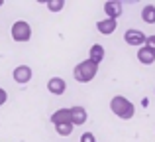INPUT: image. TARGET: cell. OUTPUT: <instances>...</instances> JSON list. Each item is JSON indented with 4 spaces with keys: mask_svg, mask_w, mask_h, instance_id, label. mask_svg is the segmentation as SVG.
<instances>
[{
    "mask_svg": "<svg viewBox=\"0 0 155 142\" xmlns=\"http://www.w3.org/2000/svg\"><path fill=\"white\" fill-rule=\"evenodd\" d=\"M110 111H112L118 119H122V120H130L134 115H136V107H134V103L128 101L126 97H122V95L112 97V101H110Z\"/></svg>",
    "mask_w": 155,
    "mask_h": 142,
    "instance_id": "6da1fadb",
    "label": "cell"
},
{
    "mask_svg": "<svg viewBox=\"0 0 155 142\" xmlns=\"http://www.w3.org/2000/svg\"><path fill=\"white\" fill-rule=\"evenodd\" d=\"M96 73H98V65L92 63L91 59H84L75 67L73 75H75V81H79V83H88L96 77Z\"/></svg>",
    "mask_w": 155,
    "mask_h": 142,
    "instance_id": "7a4b0ae2",
    "label": "cell"
},
{
    "mask_svg": "<svg viewBox=\"0 0 155 142\" xmlns=\"http://www.w3.org/2000/svg\"><path fill=\"white\" fill-rule=\"evenodd\" d=\"M10 34H12V40H14V42L24 43V42H28V40L31 38V26L26 22V20H18V22L12 24Z\"/></svg>",
    "mask_w": 155,
    "mask_h": 142,
    "instance_id": "3957f363",
    "label": "cell"
},
{
    "mask_svg": "<svg viewBox=\"0 0 155 142\" xmlns=\"http://www.w3.org/2000/svg\"><path fill=\"white\" fill-rule=\"evenodd\" d=\"M124 40H126V43L128 46H134V47H143L145 46V40H147V36L143 34L141 30H128L124 34Z\"/></svg>",
    "mask_w": 155,
    "mask_h": 142,
    "instance_id": "277c9868",
    "label": "cell"
},
{
    "mask_svg": "<svg viewBox=\"0 0 155 142\" xmlns=\"http://www.w3.org/2000/svg\"><path fill=\"white\" fill-rule=\"evenodd\" d=\"M104 12H106V18L118 20L122 16V2L120 0H108L104 4Z\"/></svg>",
    "mask_w": 155,
    "mask_h": 142,
    "instance_id": "5b68a950",
    "label": "cell"
},
{
    "mask_svg": "<svg viewBox=\"0 0 155 142\" xmlns=\"http://www.w3.org/2000/svg\"><path fill=\"white\" fill-rule=\"evenodd\" d=\"M31 69L28 65H18L14 69V73H12V77H14V81L16 83H20V85H24V83H30V79H31Z\"/></svg>",
    "mask_w": 155,
    "mask_h": 142,
    "instance_id": "8992f818",
    "label": "cell"
},
{
    "mask_svg": "<svg viewBox=\"0 0 155 142\" xmlns=\"http://www.w3.org/2000/svg\"><path fill=\"white\" fill-rule=\"evenodd\" d=\"M69 111H71V124H73V126H75V124L81 126V124L87 123L88 115H87V109H84V107H71Z\"/></svg>",
    "mask_w": 155,
    "mask_h": 142,
    "instance_id": "52a82bcc",
    "label": "cell"
},
{
    "mask_svg": "<svg viewBox=\"0 0 155 142\" xmlns=\"http://www.w3.org/2000/svg\"><path fill=\"white\" fill-rule=\"evenodd\" d=\"M65 89H67V83H65V79H61V77H51V79L47 81V91H49L51 95H63Z\"/></svg>",
    "mask_w": 155,
    "mask_h": 142,
    "instance_id": "ba28073f",
    "label": "cell"
},
{
    "mask_svg": "<svg viewBox=\"0 0 155 142\" xmlns=\"http://www.w3.org/2000/svg\"><path fill=\"white\" fill-rule=\"evenodd\" d=\"M51 123L55 124V126H59V124H71V111H69V109H59V111H55L51 115Z\"/></svg>",
    "mask_w": 155,
    "mask_h": 142,
    "instance_id": "9c48e42d",
    "label": "cell"
},
{
    "mask_svg": "<svg viewBox=\"0 0 155 142\" xmlns=\"http://www.w3.org/2000/svg\"><path fill=\"white\" fill-rule=\"evenodd\" d=\"M116 28H118V20H110V18H104V20H100V22L96 24V30H98L100 34H104V36L114 34Z\"/></svg>",
    "mask_w": 155,
    "mask_h": 142,
    "instance_id": "30bf717a",
    "label": "cell"
},
{
    "mask_svg": "<svg viewBox=\"0 0 155 142\" xmlns=\"http://www.w3.org/2000/svg\"><path fill=\"white\" fill-rule=\"evenodd\" d=\"M137 59H140V63H143V65H151L155 61V51L149 50L147 46H143V47L137 50Z\"/></svg>",
    "mask_w": 155,
    "mask_h": 142,
    "instance_id": "8fae6325",
    "label": "cell"
},
{
    "mask_svg": "<svg viewBox=\"0 0 155 142\" xmlns=\"http://www.w3.org/2000/svg\"><path fill=\"white\" fill-rule=\"evenodd\" d=\"M88 59H91L92 63H96V65H98V63L104 59V46L94 43V46L91 47V51H88Z\"/></svg>",
    "mask_w": 155,
    "mask_h": 142,
    "instance_id": "7c38bea8",
    "label": "cell"
},
{
    "mask_svg": "<svg viewBox=\"0 0 155 142\" xmlns=\"http://www.w3.org/2000/svg\"><path fill=\"white\" fill-rule=\"evenodd\" d=\"M141 20H143L145 24H155V6L153 4L143 6V10H141Z\"/></svg>",
    "mask_w": 155,
    "mask_h": 142,
    "instance_id": "4fadbf2b",
    "label": "cell"
},
{
    "mask_svg": "<svg viewBox=\"0 0 155 142\" xmlns=\"http://www.w3.org/2000/svg\"><path fill=\"white\" fill-rule=\"evenodd\" d=\"M47 10H51V12H61L65 8V0H47Z\"/></svg>",
    "mask_w": 155,
    "mask_h": 142,
    "instance_id": "5bb4252c",
    "label": "cell"
},
{
    "mask_svg": "<svg viewBox=\"0 0 155 142\" xmlns=\"http://www.w3.org/2000/svg\"><path fill=\"white\" fill-rule=\"evenodd\" d=\"M55 130L59 136H69L73 132V124H59V126H55Z\"/></svg>",
    "mask_w": 155,
    "mask_h": 142,
    "instance_id": "9a60e30c",
    "label": "cell"
},
{
    "mask_svg": "<svg viewBox=\"0 0 155 142\" xmlns=\"http://www.w3.org/2000/svg\"><path fill=\"white\" fill-rule=\"evenodd\" d=\"M81 142H96V136L92 132H83L81 134Z\"/></svg>",
    "mask_w": 155,
    "mask_h": 142,
    "instance_id": "2e32d148",
    "label": "cell"
},
{
    "mask_svg": "<svg viewBox=\"0 0 155 142\" xmlns=\"http://www.w3.org/2000/svg\"><path fill=\"white\" fill-rule=\"evenodd\" d=\"M145 46H147L149 50L155 51V36H147V40H145Z\"/></svg>",
    "mask_w": 155,
    "mask_h": 142,
    "instance_id": "e0dca14e",
    "label": "cell"
},
{
    "mask_svg": "<svg viewBox=\"0 0 155 142\" xmlns=\"http://www.w3.org/2000/svg\"><path fill=\"white\" fill-rule=\"evenodd\" d=\"M6 99H8V93H6V91H4V89H2V87H0V107H2V105H4V103H6Z\"/></svg>",
    "mask_w": 155,
    "mask_h": 142,
    "instance_id": "ac0fdd59",
    "label": "cell"
},
{
    "mask_svg": "<svg viewBox=\"0 0 155 142\" xmlns=\"http://www.w3.org/2000/svg\"><path fill=\"white\" fill-rule=\"evenodd\" d=\"M2 4H4V2H2V0H0V6H2Z\"/></svg>",
    "mask_w": 155,
    "mask_h": 142,
    "instance_id": "d6986e66",
    "label": "cell"
}]
</instances>
